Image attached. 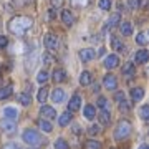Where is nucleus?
Here are the masks:
<instances>
[{
    "instance_id": "obj_33",
    "label": "nucleus",
    "mask_w": 149,
    "mask_h": 149,
    "mask_svg": "<svg viewBox=\"0 0 149 149\" xmlns=\"http://www.w3.org/2000/svg\"><path fill=\"white\" fill-rule=\"evenodd\" d=\"M85 148L86 149H100L101 148V144L98 143V141H93V139H91V141H86Z\"/></svg>"
},
{
    "instance_id": "obj_14",
    "label": "nucleus",
    "mask_w": 149,
    "mask_h": 149,
    "mask_svg": "<svg viewBox=\"0 0 149 149\" xmlns=\"http://www.w3.org/2000/svg\"><path fill=\"white\" fill-rule=\"evenodd\" d=\"M119 27V32H121L123 37H129V35H133V25L129 23V22H123L118 25Z\"/></svg>"
},
{
    "instance_id": "obj_46",
    "label": "nucleus",
    "mask_w": 149,
    "mask_h": 149,
    "mask_svg": "<svg viewBox=\"0 0 149 149\" xmlns=\"http://www.w3.org/2000/svg\"><path fill=\"white\" fill-rule=\"evenodd\" d=\"M141 149H149V148L146 146V144H143V146H141Z\"/></svg>"
},
{
    "instance_id": "obj_21",
    "label": "nucleus",
    "mask_w": 149,
    "mask_h": 149,
    "mask_svg": "<svg viewBox=\"0 0 149 149\" xmlns=\"http://www.w3.org/2000/svg\"><path fill=\"white\" fill-rule=\"evenodd\" d=\"M144 98V90L143 88H133V90H131V100H133V101H141V100H143Z\"/></svg>"
},
{
    "instance_id": "obj_13",
    "label": "nucleus",
    "mask_w": 149,
    "mask_h": 149,
    "mask_svg": "<svg viewBox=\"0 0 149 149\" xmlns=\"http://www.w3.org/2000/svg\"><path fill=\"white\" fill-rule=\"evenodd\" d=\"M113 42H111V45H113V48H114V50H116L118 53H126V50H128V48H126V45H124V43L121 42V40H119V38H116V37H113L111 38Z\"/></svg>"
},
{
    "instance_id": "obj_3",
    "label": "nucleus",
    "mask_w": 149,
    "mask_h": 149,
    "mask_svg": "<svg viewBox=\"0 0 149 149\" xmlns=\"http://www.w3.org/2000/svg\"><path fill=\"white\" fill-rule=\"evenodd\" d=\"M22 139H23V143H27L28 146H38V144L43 143V138L42 134L35 131V129H25L23 134H22Z\"/></svg>"
},
{
    "instance_id": "obj_42",
    "label": "nucleus",
    "mask_w": 149,
    "mask_h": 149,
    "mask_svg": "<svg viewBox=\"0 0 149 149\" xmlns=\"http://www.w3.org/2000/svg\"><path fill=\"white\" fill-rule=\"evenodd\" d=\"M50 3L53 8H60V7L63 5V0H50Z\"/></svg>"
},
{
    "instance_id": "obj_30",
    "label": "nucleus",
    "mask_w": 149,
    "mask_h": 149,
    "mask_svg": "<svg viewBox=\"0 0 149 149\" xmlns=\"http://www.w3.org/2000/svg\"><path fill=\"white\" fill-rule=\"evenodd\" d=\"M37 81L40 83V85H45L48 81V71H45V70H42L40 73L37 74Z\"/></svg>"
},
{
    "instance_id": "obj_11",
    "label": "nucleus",
    "mask_w": 149,
    "mask_h": 149,
    "mask_svg": "<svg viewBox=\"0 0 149 149\" xmlns=\"http://www.w3.org/2000/svg\"><path fill=\"white\" fill-rule=\"evenodd\" d=\"M81 106V96L80 95H73L71 96V100L68 103V111L73 113V111H78Z\"/></svg>"
},
{
    "instance_id": "obj_22",
    "label": "nucleus",
    "mask_w": 149,
    "mask_h": 149,
    "mask_svg": "<svg viewBox=\"0 0 149 149\" xmlns=\"http://www.w3.org/2000/svg\"><path fill=\"white\" fill-rule=\"evenodd\" d=\"M70 123H71V113H70V111L63 113V114H60V118H58V124L61 126V128L68 126Z\"/></svg>"
},
{
    "instance_id": "obj_23",
    "label": "nucleus",
    "mask_w": 149,
    "mask_h": 149,
    "mask_svg": "<svg viewBox=\"0 0 149 149\" xmlns=\"http://www.w3.org/2000/svg\"><path fill=\"white\" fill-rule=\"evenodd\" d=\"M91 81H93V76H91L90 71H83V73L80 74V85H81V86L91 85Z\"/></svg>"
},
{
    "instance_id": "obj_18",
    "label": "nucleus",
    "mask_w": 149,
    "mask_h": 149,
    "mask_svg": "<svg viewBox=\"0 0 149 149\" xmlns=\"http://www.w3.org/2000/svg\"><path fill=\"white\" fill-rule=\"evenodd\" d=\"M52 100H53V103H63L65 91L61 90V88H55L53 93H52Z\"/></svg>"
},
{
    "instance_id": "obj_5",
    "label": "nucleus",
    "mask_w": 149,
    "mask_h": 149,
    "mask_svg": "<svg viewBox=\"0 0 149 149\" xmlns=\"http://www.w3.org/2000/svg\"><path fill=\"white\" fill-rule=\"evenodd\" d=\"M0 126H2V129H3V133H7V134H13L17 131V121L15 119L3 118L2 123H0Z\"/></svg>"
},
{
    "instance_id": "obj_43",
    "label": "nucleus",
    "mask_w": 149,
    "mask_h": 149,
    "mask_svg": "<svg viewBox=\"0 0 149 149\" xmlns=\"http://www.w3.org/2000/svg\"><path fill=\"white\" fill-rule=\"evenodd\" d=\"M128 3L131 8H138L139 7V0H128Z\"/></svg>"
},
{
    "instance_id": "obj_34",
    "label": "nucleus",
    "mask_w": 149,
    "mask_h": 149,
    "mask_svg": "<svg viewBox=\"0 0 149 149\" xmlns=\"http://www.w3.org/2000/svg\"><path fill=\"white\" fill-rule=\"evenodd\" d=\"M123 73L124 74H133L134 73V65L133 63H126L123 66Z\"/></svg>"
},
{
    "instance_id": "obj_12",
    "label": "nucleus",
    "mask_w": 149,
    "mask_h": 149,
    "mask_svg": "<svg viewBox=\"0 0 149 149\" xmlns=\"http://www.w3.org/2000/svg\"><path fill=\"white\" fill-rule=\"evenodd\" d=\"M149 58V52L148 50H139V52H136V55H134V63L136 65H143L146 63Z\"/></svg>"
},
{
    "instance_id": "obj_29",
    "label": "nucleus",
    "mask_w": 149,
    "mask_h": 149,
    "mask_svg": "<svg viewBox=\"0 0 149 149\" xmlns=\"http://www.w3.org/2000/svg\"><path fill=\"white\" fill-rule=\"evenodd\" d=\"M47 98H48V88H45V86H43V88H40V90H38L37 100L40 103H45V101H47Z\"/></svg>"
},
{
    "instance_id": "obj_32",
    "label": "nucleus",
    "mask_w": 149,
    "mask_h": 149,
    "mask_svg": "<svg viewBox=\"0 0 149 149\" xmlns=\"http://www.w3.org/2000/svg\"><path fill=\"white\" fill-rule=\"evenodd\" d=\"M139 114H141V119H148L149 118V106L148 104H144V106H141V109H139Z\"/></svg>"
},
{
    "instance_id": "obj_41",
    "label": "nucleus",
    "mask_w": 149,
    "mask_h": 149,
    "mask_svg": "<svg viewBox=\"0 0 149 149\" xmlns=\"http://www.w3.org/2000/svg\"><path fill=\"white\" fill-rule=\"evenodd\" d=\"M43 63H45V65L48 66V65L53 63V58H52V56H50L48 53H43Z\"/></svg>"
},
{
    "instance_id": "obj_44",
    "label": "nucleus",
    "mask_w": 149,
    "mask_h": 149,
    "mask_svg": "<svg viewBox=\"0 0 149 149\" xmlns=\"http://www.w3.org/2000/svg\"><path fill=\"white\" fill-rule=\"evenodd\" d=\"M3 149H22L20 146H17V144H13V143H10V144H7Z\"/></svg>"
},
{
    "instance_id": "obj_1",
    "label": "nucleus",
    "mask_w": 149,
    "mask_h": 149,
    "mask_svg": "<svg viewBox=\"0 0 149 149\" xmlns=\"http://www.w3.org/2000/svg\"><path fill=\"white\" fill-rule=\"evenodd\" d=\"M33 27V18L32 17H27V15H17V17H12L8 23H7V28L12 35L15 37H23L25 33Z\"/></svg>"
},
{
    "instance_id": "obj_4",
    "label": "nucleus",
    "mask_w": 149,
    "mask_h": 149,
    "mask_svg": "<svg viewBox=\"0 0 149 149\" xmlns=\"http://www.w3.org/2000/svg\"><path fill=\"white\" fill-rule=\"evenodd\" d=\"M43 45H45V48H47L48 52H58L60 40L55 33H45V37H43Z\"/></svg>"
},
{
    "instance_id": "obj_27",
    "label": "nucleus",
    "mask_w": 149,
    "mask_h": 149,
    "mask_svg": "<svg viewBox=\"0 0 149 149\" xmlns=\"http://www.w3.org/2000/svg\"><path fill=\"white\" fill-rule=\"evenodd\" d=\"M12 91H13V88H12L10 85H8V86H3V88H0V101H2V100H7V98H10V96H12Z\"/></svg>"
},
{
    "instance_id": "obj_26",
    "label": "nucleus",
    "mask_w": 149,
    "mask_h": 149,
    "mask_svg": "<svg viewBox=\"0 0 149 149\" xmlns=\"http://www.w3.org/2000/svg\"><path fill=\"white\" fill-rule=\"evenodd\" d=\"M40 129H42L43 133H52L53 131V126H52V123L48 121V119H40Z\"/></svg>"
},
{
    "instance_id": "obj_45",
    "label": "nucleus",
    "mask_w": 149,
    "mask_h": 149,
    "mask_svg": "<svg viewBox=\"0 0 149 149\" xmlns=\"http://www.w3.org/2000/svg\"><path fill=\"white\" fill-rule=\"evenodd\" d=\"M146 3H148V0H139V7H146Z\"/></svg>"
},
{
    "instance_id": "obj_16",
    "label": "nucleus",
    "mask_w": 149,
    "mask_h": 149,
    "mask_svg": "<svg viewBox=\"0 0 149 149\" xmlns=\"http://www.w3.org/2000/svg\"><path fill=\"white\" fill-rule=\"evenodd\" d=\"M53 81L55 83H63V81H66V71L63 68H56L53 71Z\"/></svg>"
},
{
    "instance_id": "obj_19",
    "label": "nucleus",
    "mask_w": 149,
    "mask_h": 149,
    "mask_svg": "<svg viewBox=\"0 0 149 149\" xmlns=\"http://www.w3.org/2000/svg\"><path fill=\"white\" fill-rule=\"evenodd\" d=\"M17 101L20 103L22 106H30L32 104V96L28 95V93H20V95L17 96Z\"/></svg>"
},
{
    "instance_id": "obj_40",
    "label": "nucleus",
    "mask_w": 149,
    "mask_h": 149,
    "mask_svg": "<svg viewBox=\"0 0 149 149\" xmlns=\"http://www.w3.org/2000/svg\"><path fill=\"white\" fill-rule=\"evenodd\" d=\"M5 47H8V38L5 35H0V50L5 48Z\"/></svg>"
},
{
    "instance_id": "obj_20",
    "label": "nucleus",
    "mask_w": 149,
    "mask_h": 149,
    "mask_svg": "<svg viewBox=\"0 0 149 149\" xmlns=\"http://www.w3.org/2000/svg\"><path fill=\"white\" fill-rule=\"evenodd\" d=\"M119 22H121V15H119V13H113V15L108 18L106 25H108V28H114V27L119 25Z\"/></svg>"
},
{
    "instance_id": "obj_8",
    "label": "nucleus",
    "mask_w": 149,
    "mask_h": 149,
    "mask_svg": "<svg viewBox=\"0 0 149 149\" xmlns=\"http://www.w3.org/2000/svg\"><path fill=\"white\" fill-rule=\"evenodd\" d=\"M40 114H42L43 119H48V121L56 118V111H55V108L47 106V104H43V106L40 108Z\"/></svg>"
},
{
    "instance_id": "obj_10",
    "label": "nucleus",
    "mask_w": 149,
    "mask_h": 149,
    "mask_svg": "<svg viewBox=\"0 0 149 149\" xmlns=\"http://www.w3.org/2000/svg\"><path fill=\"white\" fill-rule=\"evenodd\" d=\"M104 68H108V70H114V68H118L119 66V58H118L116 55H108L106 58H104Z\"/></svg>"
},
{
    "instance_id": "obj_9",
    "label": "nucleus",
    "mask_w": 149,
    "mask_h": 149,
    "mask_svg": "<svg viewBox=\"0 0 149 149\" xmlns=\"http://www.w3.org/2000/svg\"><path fill=\"white\" fill-rule=\"evenodd\" d=\"M114 98H116V101H118V104H119V109H121V111L128 113L129 109H131L129 103L126 101V96H124V93H121V91H119V93H116V96H114Z\"/></svg>"
},
{
    "instance_id": "obj_15",
    "label": "nucleus",
    "mask_w": 149,
    "mask_h": 149,
    "mask_svg": "<svg viewBox=\"0 0 149 149\" xmlns=\"http://www.w3.org/2000/svg\"><path fill=\"white\" fill-rule=\"evenodd\" d=\"M60 15H61V20H63V23L66 25V27H71V25L74 23V17L70 10H63Z\"/></svg>"
},
{
    "instance_id": "obj_2",
    "label": "nucleus",
    "mask_w": 149,
    "mask_h": 149,
    "mask_svg": "<svg viewBox=\"0 0 149 149\" xmlns=\"http://www.w3.org/2000/svg\"><path fill=\"white\" fill-rule=\"evenodd\" d=\"M133 131V126H131V123L128 119H121V121L116 124V129H114V138L118 141H123V139H126L131 134Z\"/></svg>"
},
{
    "instance_id": "obj_31",
    "label": "nucleus",
    "mask_w": 149,
    "mask_h": 149,
    "mask_svg": "<svg viewBox=\"0 0 149 149\" xmlns=\"http://www.w3.org/2000/svg\"><path fill=\"white\" fill-rule=\"evenodd\" d=\"M55 149H68V143L63 138H60L55 141Z\"/></svg>"
},
{
    "instance_id": "obj_39",
    "label": "nucleus",
    "mask_w": 149,
    "mask_h": 149,
    "mask_svg": "<svg viewBox=\"0 0 149 149\" xmlns=\"http://www.w3.org/2000/svg\"><path fill=\"white\" fill-rule=\"evenodd\" d=\"M98 133H100V126H96V124L90 126V129H88V134H90V136H96Z\"/></svg>"
},
{
    "instance_id": "obj_24",
    "label": "nucleus",
    "mask_w": 149,
    "mask_h": 149,
    "mask_svg": "<svg viewBox=\"0 0 149 149\" xmlns=\"http://www.w3.org/2000/svg\"><path fill=\"white\" fill-rule=\"evenodd\" d=\"M83 114H85L86 119H93L96 116V108L93 104H86L85 109H83Z\"/></svg>"
},
{
    "instance_id": "obj_6",
    "label": "nucleus",
    "mask_w": 149,
    "mask_h": 149,
    "mask_svg": "<svg viewBox=\"0 0 149 149\" xmlns=\"http://www.w3.org/2000/svg\"><path fill=\"white\" fill-rule=\"evenodd\" d=\"M103 86L106 88V90H111V91H114L118 88V80H116V76L114 74H111V73H108L104 78H103Z\"/></svg>"
},
{
    "instance_id": "obj_7",
    "label": "nucleus",
    "mask_w": 149,
    "mask_h": 149,
    "mask_svg": "<svg viewBox=\"0 0 149 149\" xmlns=\"http://www.w3.org/2000/svg\"><path fill=\"white\" fill-rule=\"evenodd\" d=\"M78 56H80V60L83 63H88V61H91V60L96 56V52L93 48H83V50H80Z\"/></svg>"
},
{
    "instance_id": "obj_17",
    "label": "nucleus",
    "mask_w": 149,
    "mask_h": 149,
    "mask_svg": "<svg viewBox=\"0 0 149 149\" xmlns=\"http://www.w3.org/2000/svg\"><path fill=\"white\" fill-rule=\"evenodd\" d=\"M98 119H100V123H101L103 126L109 124V121H111V113H109V109H101L100 114H98Z\"/></svg>"
},
{
    "instance_id": "obj_38",
    "label": "nucleus",
    "mask_w": 149,
    "mask_h": 149,
    "mask_svg": "<svg viewBox=\"0 0 149 149\" xmlns=\"http://www.w3.org/2000/svg\"><path fill=\"white\" fill-rule=\"evenodd\" d=\"M98 106L101 108V109H108V100L106 98H98Z\"/></svg>"
},
{
    "instance_id": "obj_36",
    "label": "nucleus",
    "mask_w": 149,
    "mask_h": 149,
    "mask_svg": "<svg viewBox=\"0 0 149 149\" xmlns=\"http://www.w3.org/2000/svg\"><path fill=\"white\" fill-rule=\"evenodd\" d=\"M71 2H73V5H76V7H86V5L91 3V0H71Z\"/></svg>"
},
{
    "instance_id": "obj_37",
    "label": "nucleus",
    "mask_w": 149,
    "mask_h": 149,
    "mask_svg": "<svg viewBox=\"0 0 149 149\" xmlns=\"http://www.w3.org/2000/svg\"><path fill=\"white\" fill-rule=\"evenodd\" d=\"M32 3V0H13V5L17 7H27Z\"/></svg>"
},
{
    "instance_id": "obj_28",
    "label": "nucleus",
    "mask_w": 149,
    "mask_h": 149,
    "mask_svg": "<svg viewBox=\"0 0 149 149\" xmlns=\"http://www.w3.org/2000/svg\"><path fill=\"white\" fill-rule=\"evenodd\" d=\"M136 43L144 47V45H148V32H139L136 35Z\"/></svg>"
},
{
    "instance_id": "obj_35",
    "label": "nucleus",
    "mask_w": 149,
    "mask_h": 149,
    "mask_svg": "<svg viewBox=\"0 0 149 149\" xmlns=\"http://www.w3.org/2000/svg\"><path fill=\"white\" fill-rule=\"evenodd\" d=\"M98 3H100V8H103V10H109L111 8V0H100Z\"/></svg>"
},
{
    "instance_id": "obj_25",
    "label": "nucleus",
    "mask_w": 149,
    "mask_h": 149,
    "mask_svg": "<svg viewBox=\"0 0 149 149\" xmlns=\"http://www.w3.org/2000/svg\"><path fill=\"white\" fill-rule=\"evenodd\" d=\"M3 116L8 118V119H17V118H18V111H17L15 108L7 106L5 109H3Z\"/></svg>"
}]
</instances>
